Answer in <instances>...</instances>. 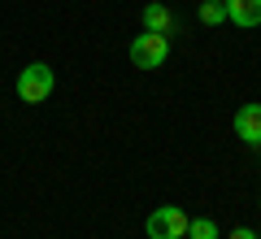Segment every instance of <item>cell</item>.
Instances as JSON below:
<instances>
[{
	"instance_id": "6",
	"label": "cell",
	"mask_w": 261,
	"mask_h": 239,
	"mask_svg": "<svg viewBox=\"0 0 261 239\" xmlns=\"http://www.w3.org/2000/svg\"><path fill=\"white\" fill-rule=\"evenodd\" d=\"M144 31H152V35H170V31H174V13H170V5L148 0V5H144Z\"/></svg>"
},
{
	"instance_id": "7",
	"label": "cell",
	"mask_w": 261,
	"mask_h": 239,
	"mask_svg": "<svg viewBox=\"0 0 261 239\" xmlns=\"http://www.w3.org/2000/svg\"><path fill=\"white\" fill-rule=\"evenodd\" d=\"M200 22H205V26H222L226 22V9H222V0H200Z\"/></svg>"
},
{
	"instance_id": "4",
	"label": "cell",
	"mask_w": 261,
	"mask_h": 239,
	"mask_svg": "<svg viewBox=\"0 0 261 239\" xmlns=\"http://www.w3.org/2000/svg\"><path fill=\"white\" fill-rule=\"evenodd\" d=\"M235 135H240L244 144L261 148V104H240V109H235Z\"/></svg>"
},
{
	"instance_id": "3",
	"label": "cell",
	"mask_w": 261,
	"mask_h": 239,
	"mask_svg": "<svg viewBox=\"0 0 261 239\" xmlns=\"http://www.w3.org/2000/svg\"><path fill=\"white\" fill-rule=\"evenodd\" d=\"M144 230H148V239H183L187 235V213L178 204H161V209L148 213Z\"/></svg>"
},
{
	"instance_id": "8",
	"label": "cell",
	"mask_w": 261,
	"mask_h": 239,
	"mask_svg": "<svg viewBox=\"0 0 261 239\" xmlns=\"http://www.w3.org/2000/svg\"><path fill=\"white\" fill-rule=\"evenodd\" d=\"M187 239H218L214 218H187Z\"/></svg>"
},
{
	"instance_id": "9",
	"label": "cell",
	"mask_w": 261,
	"mask_h": 239,
	"mask_svg": "<svg viewBox=\"0 0 261 239\" xmlns=\"http://www.w3.org/2000/svg\"><path fill=\"white\" fill-rule=\"evenodd\" d=\"M231 239H257V235H252L248 226H235V230H231Z\"/></svg>"
},
{
	"instance_id": "10",
	"label": "cell",
	"mask_w": 261,
	"mask_h": 239,
	"mask_svg": "<svg viewBox=\"0 0 261 239\" xmlns=\"http://www.w3.org/2000/svg\"><path fill=\"white\" fill-rule=\"evenodd\" d=\"M257 239H261V235H257Z\"/></svg>"
},
{
	"instance_id": "5",
	"label": "cell",
	"mask_w": 261,
	"mask_h": 239,
	"mask_svg": "<svg viewBox=\"0 0 261 239\" xmlns=\"http://www.w3.org/2000/svg\"><path fill=\"white\" fill-rule=\"evenodd\" d=\"M222 9H226V22H235L244 31L261 26V0H222Z\"/></svg>"
},
{
	"instance_id": "1",
	"label": "cell",
	"mask_w": 261,
	"mask_h": 239,
	"mask_svg": "<svg viewBox=\"0 0 261 239\" xmlns=\"http://www.w3.org/2000/svg\"><path fill=\"white\" fill-rule=\"evenodd\" d=\"M53 87H57V74H53V65H44V61H31L27 70L18 74V96L27 104H44L48 96H53Z\"/></svg>"
},
{
	"instance_id": "2",
	"label": "cell",
	"mask_w": 261,
	"mask_h": 239,
	"mask_svg": "<svg viewBox=\"0 0 261 239\" xmlns=\"http://www.w3.org/2000/svg\"><path fill=\"white\" fill-rule=\"evenodd\" d=\"M166 57H170V35L144 31V35L130 39V65L135 70H157V65H166Z\"/></svg>"
}]
</instances>
